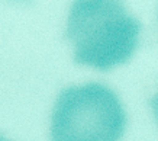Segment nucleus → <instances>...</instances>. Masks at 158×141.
<instances>
[{
    "mask_svg": "<svg viewBox=\"0 0 158 141\" xmlns=\"http://www.w3.org/2000/svg\"><path fill=\"white\" fill-rule=\"evenodd\" d=\"M149 105H151V109H152V115L155 118V122L158 125V92L154 95V97L149 100Z\"/></svg>",
    "mask_w": 158,
    "mask_h": 141,
    "instance_id": "7ed1b4c3",
    "label": "nucleus"
},
{
    "mask_svg": "<svg viewBox=\"0 0 158 141\" xmlns=\"http://www.w3.org/2000/svg\"><path fill=\"white\" fill-rule=\"evenodd\" d=\"M141 25L122 0H74L67 19L74 61L106 71L126 63L139 44Z\"/></svg>",
    "mask_w": 158,
    "mask_h": 141,
    "instance_id": "f257e3e1",
    "label": "nucleus"
},
{
    "mask_svg": "<svg viewBox=\"0 0 158 141\" xmlns=\"http://www.w3.org/2000/svg\"><path fill=\"white\" fill-rule=\"evenodd\" d=\"M126 113L116 93L102 83L71 86L58 95L51 141H119Z\"/></svg>",
    "mask_w": 158,
    "mask_h": 141,
    "instance_id": "f03ea898",
    "label": "nucleus"
},
{
    "mask_svg": "<svg viewBox=\"0 0 158 141\" xmlns=\"http://www.w3.org/2000/svg\"><path fill=\"white\" fill-rule=\"evenodd\" d=\"M0 141H9V140H7V138H5V137L0 134Z\"/></svg>",
    "mask_w": 158,
    "mask_h": 141,
    "instance_id": "20e7f679",
    "label": "nucleus"
}]
</instances>
